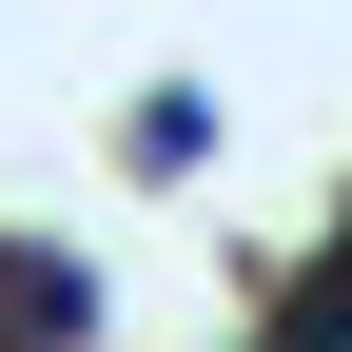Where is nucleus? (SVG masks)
<instances>
[{
    "instance_id": "1",
    "label": "nucleus",
    "mask_w": 352,
    "mask_h": 352,
    "mask_svg": "<svg viewBox=\"0 0 352 352\" xmlns=\"http://www.w3.org/2000/svg\"><path fill=\"white\" fill-rule=\"evenodd\" d=\"M314 352H352V314H333V333H314Z\"/></svg>"
}]
</instances>
